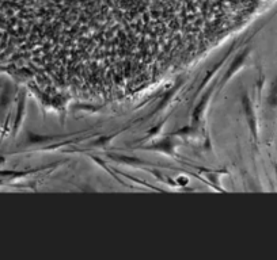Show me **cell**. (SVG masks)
<instances>
[{
	"mask_svg": "<svg viewBox=\"0 0 277 260\" xmlns=\"http://www.w3.org/2000/svg\"><path fill=\"white\" fill-rule=\"evenodd\" d=\"M269 0H0L48 99L128 98L194 64Z\"/></svg>",
	"mask_w": 277,
	"mask_h": 260,
	"instance_id": "obj_1",
	"label": "cell"
}]
</instances>
